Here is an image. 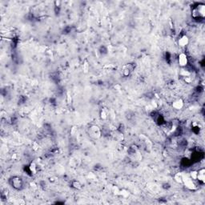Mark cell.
Segmentation results:
<instances>
[{
    "label": "cell",
    "mask_w": 205,
    "mask_h": 205,
    "mask_svg": "<svg viewBox=\"0 0 205 205\" xmlns=\"http://www.w3.org/2000/svg\"><path fill=\"white\" fill-rule=\"evenodd\" d=\"M191 17L196 21H202L205 17V4L198 3L191 10Z\"/></svg>",
    "instance_id": "6da1fadb"
},
{
    "label": "cell",
    "mask_w": 205,
    "mask_h": 205,
    "mask_svg": "<svg viewBox=\"0 0 205 205\" xmlns=\"http://www.w3.org/2000/svg\"><path fill=\"white\" fill-rule=\"evenodd\" d=\"M9 184L15 190H21L23 188V180L20 176H12L9 180Z\"/></svg>",
    "instance_id": "7a4b0ae2"
},
{
    "label": "cell",
    "mask_w": 205,
    "mask_h": 205,
    "mask_svg": "<svg viewBox=\"0 0 205 205\" xmlns=\"http://www.w3.org/2000/svg\"><path fill=\"white\" fill-rule=\"evenodd\" d=\"M88 133H89V136L91 138L96 139H99L101 137L102 135L101 129L97 125H91V126H90L89 129H88Z\"/></svg>",
    "instance_id": "3957f363"
},
{
    "label": "cell",
    "mask_w": 205,
    "mask_h": 205,
    "mask_svg": "<svg viewBox=\"0 0 205 205\" xmlns=\"http://www.w3.org/2000/svg\"><path fill=\"white\" fill-rule=\"evenodd\" d=\"M183 184H184L185 187L189 190H196L197 188L194 182V179H191L190 176H185L183 175Z\"/></svg>",
    "instance_id": "277c9868"
},
{
    "label": "cell",
    "mask_w": 205,
    "mask_h": 205,
    "mask_svg": "<svg viewBox=\"0 0 205 205\" xmlns=\"http://www.w3.org/2000/svg\"><path fill=\"white\" fill-rule=\"evenodd\" d=\"M178 64L181 67H186L188 64V55L185 53H180L178 55Z\"/></svg>",
    "instance_id": "5b68a950"
},
{
    "label": "cell",
    "mask_w": 205,
    "mask_h": 205,
    "mask_svg": "<svg viewBox=\"0 0 205 205\" xmlns=\"http://www.w3.org/2000/svg\"><path fill=\"white\" fill-rule=\"evenodd\" d=\"M184 102L183 100L182 99H175L173 102H172V104L171 106L173 107L175 110H181L183 107H184Z\"/></svg>",
    "instance_id": "8992f818"
},
{
    "label": "cell",
    "mask_w": 205,
    "mask_h": 205,
    "mask_svg": "<svg viewBox=\"0 0 205 205\" xmlns=\"http://www.w3.org/2000/svg\"><path fill=\"white\" fill-rule=\"evenodd\" d=\"M188 44H189V38H188V35H181V36L179 38V39H178V44H179V46L184 47V46H187Z\"/></svg>",
    "instance_id": "52a82bcc"
},
{
    "label": "cell",
    "mask_w": 205,
    "mask_h": 205,
    "mask_svg": "<svg viewBox=\"0 0 205 205\" xmlns=\"http://www.w3.org/2000/svg\"><path fill=\"white\" fill-rule=\"evenodd\" d=\"M131 71H132V66H131V64H127V65L123 66V68H122V75L124 77H127V76L130 75Z\"/></svg>",
    "instance_id": "ba28073f"
},
{
    "label": "cell",
    "mask_w": 205,
    "mask_h": 205,
    "mask_svg": "<svg viewBox=\"0 0 205 205\" xmlns=\"http://www.w3.org/2000/svg\"><path fill=\"white\" fill-rule=\"evenodd\" d=\"M196 180H198L200 184L205 183V170L204 168H201L199 171H197Z\"/></svg>",
    "instance_id": "9c48e42d"
},
{
    "label": "cell",
    "mask_w": 205,
    "mask_h": 205,
    "mask_svg": "<svg viewBox=\"0 0 205 205\" xmlns=\"http://www.w3.org/2000/svg\"><path fill=\"white\" fill-rule=\"evenodd\" d=\"M71 188H73L74 189H76V190H79V189L83 188L82 183L80 181H79V180H76V179L72 180L71 183Z\"/></svg>",
    "instance_id": "30bf717a"
},
{
    "label": "cell",
    "mask_w": 205,
    "mask_h": 205,
    "mask_svg": "<svg viewBox=\"0 0 205 205\" xmlns=\"http://www.w3.org/2000/svg\"><path fill=\"white\" fill-rule=\"evenodd\" d=\"M99 117L102 120H106L108 117V112L105 108H102L99 111Z\"/></svg>",
    "instance_id": "8fae6325"
},
{
    "label": "cell",
    "mask_w": 205,
    "mask_h": 205,
    "mask_svg": "<svg viewBox=\"0 0 205 205\" xmlns=\"http://www.w3.org/2000/svg\"><path fill=\"white\" fill-rule=\"evenodd\" d=\"M28 169H29L30 173L33 174V175L36 173V171H37V166L35 164V163L31 162V163L28 165Z\"/></svg>",
    "instance_id": "7c38bea8"
},
{
    "label": "cell",
    "mask_w": 205,
    "mask_h": 205,
    "mask_svg": "<svg viewBox=\"0 0 205 205\" xmlns=\"http://www.w3.org/2000/svg\"><path fill=\"white\" fill-rule=\"evenodd\" d=\"M174 179L176 182L179 184H183V175L180 173H177L174 176Z\"/></svg>",
    "instance_id": "4fadbf2b"
},
{
    "label": "cell",
    "mask_w": 205,
    "mask_h": 205,
    "mask_svg": "<svg viewBox=\"0 0 205 205\" xmlns=\"http://www.w3.org/2000/svg\"><path fill=\"white\" fill-rule=\"evenodd\" d=\"M83 70L85 73H87L89 71V64H88V62L87 60L84 61V64L83 65Z\"/></svg>",
    "instance_id": "5bb4252c"
},
{
    "label": "cell",
    "mask_w": 205,
    "mask_h": 205,
    "mask_svg": "<svg viewBox=\"0 0 205 205\" xmlns=\"http://www.w3.org/2000/svg\"><path fill=\"white\" fill-rule=\"evenodd\" d=\"M190 177L192 179H196L197 177V171H191L190 172Z\"/></svg>",
    "instance_id": "9a60e30c"
},
{
    "label": "cell",
    "mask_w": 205,
    "mask_h": 205,
    "mask_svg": "<svg viewBox=\"0 0 205 205\" xmlns=\"http://www.w3.org/2000/svg\"><path fill=\"white\" fill-rule=\"evenodd\" d=\"M33 146L35 147H33V148H34V150H35V151L37 150L38 147H39V144H38L36 142H34V143H33Z\"/></svg>",
    "instance_id": "2e32d148"
}]
</instances>
